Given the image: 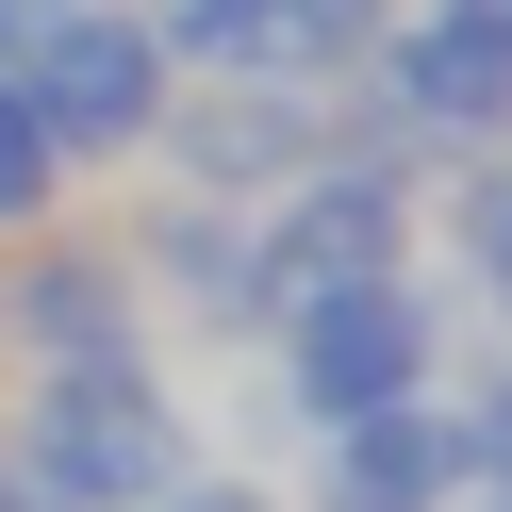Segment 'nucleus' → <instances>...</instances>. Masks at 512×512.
I'll use <instances>...</instances> for the list:
<instances>
[{"label": "nucleus", "instance_id": "1", "mask_svg": "<svg viewBox=\"0 0 512 512\" xmlns=\"http://www.w3.org/2000/svg\"><path fill=\"white\" fill-rule=\"evenodd\" d=\"M17 100L50 116L67 182L83 166H149V133H166V100H182V50L149 34L133 0H50L34 34H17Z\"/></svg>", "mask_w": 512, "mask_h": 512}, {"label": "nucleus", "instance_id": "2", "mask_svg": "<svg viewBox=\"0 0 512 512\" xmlns=\"http://www.w3.org/2000/svg\"><path fill=\"white\" fill-rule=\"evenodd\" d=\"M182 463H199V446H182L166 364H67V380H34V430H17L34 512H149Z\"/></svg>", "mask_w": 512, "mask_h": 512}, {"label": "nucleus", "instance_id": "3", "mask_svg": "<svg viewBox=\"0 0 512 512\" xmlns=\"http://www.w3.org/2000/svg\"><path fill=\"white\" fill-rule=\"evenodd\" d=\"M347 83L380 100V149H413V166L512 149V17H496V0H397Z\"/></svg>", "mask_w": 512, "mask_h": 512}, {"label": "nucleus", "instance_id": "4", "mask_svg": "<svg viewBox=\"0 0 512 512\" xmlns=\"http://www.w3.org/2000/svg\"><path fill=\"white\" fill-rule=\"evenodd\" d=\"M265 331H281V397H298L314 430L397 413V397H430V380H446V298H430L413 265H380V281H314V298H281Z\"/></svg>", "mask_w": 512, "mask_h": 512}, {"label": "nucleus", "instance_id": "5", "mask_svg": "<svg viewBox=\"0 0 512 512\" xmlns=\"http://www.w3.org/2000/svg\"><path fill=\"white\" fill-rule=\"evenodd\" d=\"M248 232H265V314L314 298V281H380V265H413V232H430V166L380 149V133H331Z\"/></svg>", "mask_w": 512, "mask_h": 512}, {"label": "nucleus", "instance_id": "6", "mask_svg": "<svg viewBox=\"0 0 512 512\" xmlns=\"http://www.w3.org/2000/svg\"><path fill=\"white\" fill-rule=\"evenodd\" d=\"M331 133H347V100H331V83H182V100H166V133H149V166H166L182 199H248V215H265V199H281V182H298Z\"/></svg>", "mask_w": 512, "mask_h": 512}, {"label": "nucleus", "instance_id": "7", "mask_svg": "<svg viewBox=\"0 0 512 512\" xmlns=\"http://www.w3.org/2000/svg\"><path fill=\"white\" fill-rule=\"evenodd\" d=\"M116 265H133L149 314H182V331H265V232H248L232 199H149L133 232H116Z\"/></svg>", "mask_w": 512, "mask_h": 512}, {"label": "nucleus", "instance_id": "8", "mask_svg": "<svg viewBox=\"0 0 512 512\" xmlns=\"http://www.w3.org/2000/svg\"><path fill=\"white\" fill-rule=\"evenodd\" d=\"M0 347H17L34 380H67V364H149V298H133L116 248H50V265H0Z\"/></svg>", "mask_w": 512, "mask_h": 512}, {"label": "nucleus", "instance_id": "9", "mask_svg": "<svg viewBox=\"0 0 512 512\" xmlns=\"http://www.w3.org/2000/svg\"><path fill=\"white\" fill-rule=\"evenodd\" d=\"M331 512H463V430H446V397L347 413L331 430Z\"/></svg>", "mask_w": 512, "mask_h": 512}, {"label": "nucleus", "instance_id": "10", "mask_svg": "<svg viewBox=\"0 0 512 512\" xmlns=\"http://www.w3.org/2000/svg\"><path fill=\"white\" fill-rule=\"evenodd\" d=\"M446 182V265H463V298L512 331V149H463V166H430Z\"/></svg>", "mask_w": 512, "mask_h": 512}, {"label": "nucleus", "instance_id": "11", "mask_svg": "<svg viewBox=\"0 0 512 512\" xmlns=\"http://www.w3.org/2000/svg\"><path fill=\"white\" fill-rule=\"evenodd\" d=\"M182 50V83H265V0H133Z\"/></svg>", "mask_w": 512, "mask_h": 512}, {"label": "nucleus", "instance_id": "12", "mask_svg": "<svg viewBox=\"0 0 512 512\" xmlns=\"http://www.w3.org/2000/svg\"><path fill=\"white\" fill-rule=\"evenodd\" d=\"M50 215H67V149H50V116L0 67V232H50Z\"/></svg>", "mask_w": 512, "mask_h": 512}, {"label": "nucleus", "instance_id": "13", "mask_svg": "<svg viewBox=\"0 0 512 512\" xmlns=\"http://www.w3.org/2000/svg\"><path fill=\"white\" fill-rule=\"evenodd\" d=\"M430 397H446V430H463V496L512 479V347H496V364H446Z\"/></svg>", "mask_w": 512, "mask_h": 512}, {"label": "nucleus", "instance_id": "14", "mask_svg": "<svg viewBox=\"0 0 512 512\" xmlns=\"http://www.w3.org/2000/svg\"><path fill=\"white\" fill-rule=\"evenodd\" d=\"M149 512H281V496H265V479H199V463H182V479H166Z\"/></svg>", "mask_w": 512, "mask_h": 512}, {"label": "nucleus", "instance_id": "15", "mask_svg": "<svg viewBox=\"0 0 512 512\" xmlns=\"http://www.w3.org/2000/svg\"><path fill=\"white\" fill-rule=\"evenodd\" d=\"M17 34H34V0H0V67H17Z\"/></svg>", "mask_w": 512, "mask_h": 512}, {"label": "nucleus", "instance_id": "16", "mask_svg": "<svg viewBox=\"0 0 512 512\" xmlns=\"http://www.w3.org/2000/svg\"><path fill=\"white\" fill-rule=\"evenodd\" d=\"M0 512H34V479H17V446H0Z\"/></svg>", "mask_w": 512, "mask_h": 512}, {"label": "nucleus", "instance_id": "17", "mask_svg": "<svg viewBox=\"0 0 512 512\" xmlns=\"http://www.w3.org/2000/svg\"><path fill=\"white\" fill-rule=\"evenodd\" d=\"M463 512H512V479H479V496H463Z\"/></svg>", "mask_w": 512, "mask_h": 512}, {"label": "nucleus", "instance_id": "18", "mask_svg": "<svg viewBox=\"0 0 512 512\" xmlns=\"http://www.w3.org/2000/svg\"><path fill=\"white\" fill-rule=\"evenodd\" d=\"M496 17H512V0H496Z\"/></svg>", "mask_w": 512, "mask_h": 512}]
</instances>
